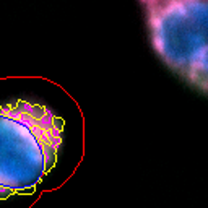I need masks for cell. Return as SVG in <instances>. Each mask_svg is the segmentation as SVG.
<instances>
[{"label": "cell", "mask_w": 208, "mask_h": 208, "mask_svg": "<svg viewBox=\"0 0 208 208\" xmlns=\"http://www.w3.org/2000/svg\"><path fill=\"white\" fill-rule=\"evenodd\" d=\"M153 51L172 72L208 93V3L203 0L141 2Z\"/></svg>", "instance_id": "7a4b0ae2"}, {"label": "cell", "mask_w": 208, "mask_h": 208, "mask_svg": "<svg viewBox=\"0 0 208 208\" xmlns=\"http://www.w3.org/2000/svg\"><path fill=\"white\" fill-rule=\"evenodd\" d=\"M64 120L42 104L0 106V200L34 192L57 163Z\"/></svg>", "instance_id": "6da1fadb"}]
</instances>
